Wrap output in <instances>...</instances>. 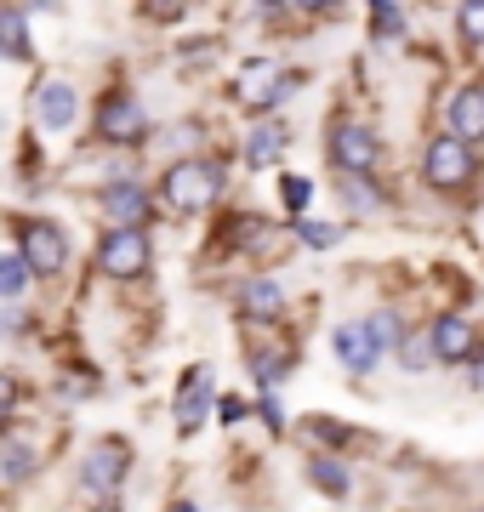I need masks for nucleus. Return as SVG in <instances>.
I'll list each match as a JSON object with an SVG mask.
<instances>
[{
	"label": "nucleus",
	"mask_w": 484,
	"mask_h": 512,
	"mask_svg": "<svg viewBox=\"0 0 484 512\" xmlns=\"http://www.w3.org/2000/svg\"><path fill=\"white\" fill-rule=\"evenodd\" d=\"M160 194H166V205L183 211V217L188 211H205V205L223 194V171L211 160H177L166 177H160Z\"/></svg>",
	"instance_id": "nucleus-1"
},
{
	"label": "nucleus",
	"mask_w": 484,
	"mask_h": 512,
	"mask_svg": "<svg viewBox=\"0 0 484 512\" xmlns=\"http://www.w3.org/2000/svg\"><path fill=\"white\" fill-rule=\"evenodd\" d=\"M97 262L114 279H143L149 274V234L143 228H109L103 245H97Z\"/></svg>",
	"instance_id": "nucleus-2"
},
{
	"label": "nucleus",
	"mask_w": 484,
	"mask_h": 512,
	"mask_svg": "<svg viewBox=\"0 0 484 512\" xmlns=\"http://www.w3.org/2000/svg\"><path fill=\"white\" fill-rule=\"evenodd\" d=\"M18 256L29 262V274H63L69 268V239H63V228L57 222H23L18 228Z\"/></svg>",
	"instance_id": "nucleus-3"
},
{
	"label": "nucleus",
	"mask_w": 484,
	"mask_h": 512,
	"mask_svg": "<svg viewBox=\"0 0 484 512\" xmlns=\"http://www.w3.org/2000/svg\"><path fill=\"white\" fill-rule=\"evenodd\" d=\"M376 131L371 126H359V120H336L331 126V160H336V171L342 177H365L376 165Z\"/></svg>",
	"instance_id": "nucleus-4"
},
{
	"label": "nucleus",
	"mask_w": 484,
	"mask_h": 512,
	"mask_svg": "<svg viewBox=\"0 0 484 512\" xmlns=\"http://www.w3.org/2000/svg\"><path fill=\"white\" fill-rule=\"evenodd\" d=\"M97 137L114 148H137L143 137H149V114H143V103L137 97H109L103 109H97Z\"/></svg>",
	"instance_id": "nucleus-5"
},
{
	"label": "nucleus",
	"mask_w": 484,
	"mask_h": 512,
	"mask_svg": "<svg viewBox=\"0 0 484 512\" xmlns=\"http://www.w3.org/2000/svg\"><path fill=\"white\" fill-rule=\"evenodd\" d=\"M126 461H131V450L120 439H103V444H92V456H86V467H80V484L92 495H109V490H120V478H126Z\"/></svg>",
	"instance_id": "nucleus-6"
},
{
	"label": "nucleus",
	"mask_w": 484,
	"mask_h": 512,
	"mask_svg": "<svg viewBox=\"0 0 484 512\" xmlns=\"http://www.w3.org/2000/svg\"><path fill=\"white\" fill-rule=\"evenodd\" d=\"M467 177H473V148L456 143V137H439V143L428 148V183L433 188H462Z\"/></svg>",
	"instance_id": "nucleus-7"
},
{
	"label": "nucleus",
	"mask_w": 484,
	"mask_h": 512,
	"mask_svg": "<svg viewBox=\"0 0 484 512\" xmlns=\"http://www.w3.org/2000/svg\"><path fill=\"white\" fill-rule=\"evenodd\" d=\"M75 114H80V97H75L69 80H46V86L35 92V120L46 131H69L75 126Z\"/></svg>",
	"instance_id": "nucleus-8"
},
{
	"label": "nucleus",
	"mask_w": 484,
	"mask_h": 512,
	"mask_svg": "<svg viewBox=\"0 0 484 512\" xmlns=\"http://www.w3.org/2000/svg\"><path fill=\"white\" fill-rule=\"evenodd\" d=\"M291 86H297V80L280 74L274 63H251V69L240 74V103H251V109H274Z\"/></svg>",
	"instance_id": "nucleus-9"
},
{
	"label": "nucleus",
	"mask_w": 484,
	"mask_h": 512,
	"mask_svg": "<svg viewBox=\"0 0 484 512\" xmlns=\"http://www.w3.org/2000/svg\"><path fill=\"white\" fill-rule=\"evenodd\" d=\"M445 126L456 143H479L484 137V92L479 86H462V92L445 103Z\"/></svg>",
	"instance_id": "nucleus-10"
},
{
	"label": "nucleus",
	"mask_w": 484,
	"mask_h": 512,
	"mask_svg": "<svg viewBox=\"0 0 484 512\" xmlns=\"http://www.w3.org/2000/svg\"><path fill=\"white\" fill-rule=\"evenodd\" d=\"M336 359L354 370V376H371L376 359H382V342H376L365 325H342V330H336Z\"/></svg>",
	"instance_id": "nucleus-11"
},
{
	"label": "nucleus",
	"mask_w": 484,
	"mask_h": 512,
	"mask_svg": "<svg viewBox=\"0 0 484 512\" xmlns=\"http://www.w3.org/2000/svg\"><path fill=\"white\" fill-rule=\"evenodd\" d=\"M103 211H109L114 228H143L149 222V194L137 183H114V188H103Z\"/></svg>",
	"instance_id": "nucleus-12"
},
{
	"label": "nucleus",
	"mask_w": 484,
	"mask_h": 512,
	"mask_svg": "<svg viewBox=\"0 0 484 512\" xmlns=\"http://www.w3.org/2000/svg\"><path fill=\"white\" fill-rule=\"evenodd\" d=\"M428 348H433V359L456 365V359H467V353H473V325H467V319H456V313H445V319L433 325Z\"/></svg>",
	"instance_id": "nucleus-13"
},
{
	"label": "nucleus",
	"mask_w": 484,
	"mask_h": 512,
	"mask_svg": "<svg viewBox=\"0 0 484 512\" xmlns=\"http://www.w3.org/2000/svg\"><path fill=\"white\" fill-rule=\"evenodd\" d=\"M205 410H211V376H205V370H188L183 393H177V427L194 433V427L205 421Z\"/></svg>",
	"instance_id": "nucleus-14"
},
{
	"label": "nucleus",
	"mask_w": 484,
	"mask_h": 512,
	"mask_svg": "<svg viewBox=\"0 0 484 512\" xmlns=\"http://www.w3.org/2000/svg\"><path fill=\"white\" fill-rule=\"evenodd\" d=\"M0 57H12V63H29L35 46H29V23H23L18 6H0Z\"/></svg>",
	"instance_id": "nucleus-15"
},
{
	"label": "nucleus",
	"mask_w": 484,
	"mask_h": 512,
	"mask_svg": "<svg viewBox=\"0 0 484 512\" xmlns=\"http://www.w3.org/2000/svg\"><path fill=\"white\" fill-rule=\"evenodd\" d=\"M280 148H285V126L280 120H262V126L245 137V160L251 165H274L280 160Z\"/></svg>",
	"instance_id": "nucleus-16"
},
{
	"label": "nucleus",
	"mask_w": 484,
	"mask_h": 512,
	"mask_svg": "<svg viewBox=\"0 0 484 512\" xmlns=\"http://www.w3.org/2000/svg\"><path fill=\"white\" fill-rule=\"evenodd\" d=\"M240 308L257 313V319H274V313L285 308V291L274 285V279H251V285L240 291Z\"/></svg>",
	"instance_id": "nucleus-17"
},
{
	"label": "nucleus",
	"mask_w": 484,
	"mask_h": 512,
	"mask_svg": "<svg viewBox=\"0 0 484 512\" xmlns=\"http://www.w3.org/2000/svg\"><path fill=\"white\" fill-rule=\"evenodd\" d=\"M29 279H35V274H29V262H23L18 251L0 256V296H23V291H29Z\"/></svg>",
	"instance_id": "nucleus-18"
},
{
	"label": "nucleus",
	"mask_w": 484,
	"mask_h": 512,
	"mask_svg": "<svg viewBox=\"0 0 484 512\" xmlns=\"http://www.w3.org/2000/svg\"><path fill=\"white\" fill-rule=\"evenodd\" d=\"M456 29H462L467 46H484V0H462L456 6Z\"/></svg>",
	"instance_id": "nucleus-19"
},
{
	"label": "nucleus",
	"mask_w": 484,
	"mask_h": 512,
	"mask_svg": "<svg viewBox=\"0 0 484 512\" xmlns=\"http://www.w3.org/2000/svg\"><path fill=\"white\" fill-rule=\"evenodd\" d=\"M342 200H348V211H376V205H382L365 177H342Z\"/></svg>",
	"instance_id": "nucleus-20"
},
{
	"label": "nucleus",
	"mask_w": 484,
	"mask_h": 512,
	"mask_svg": "<svg viewBox=\"0 0 484 512\" xmlns=\"http://www.w3.org/2000/svg\"><path fill=\"white\" fill-rule=\"evenodd\" d=\"M0 473H6V478H29V473H35V456L18 450V444H6V450H0Z\"/></svg>",
	"instance_id": "nucleus-21"
},
{
	"label": "nucleus",
	"mask_w": 484,
	"mask_h": 512,
	"mask_svg": "<svg viewBox=\"0 0 484 512\" xmlns=\"http://www.w3.org/2000/svg\"><path fill=\"white\" fill-rule=\"evenodd\" d=\"M371 23H376V35H399L405 29V18L393 12V0H371Z\"/></svg>",
	"instance_id": "nucleus-22"
},
{
	"label": "nucleus",
	"mask_w": 484,
	"mask_h": 512,
	"mask_svg": "<svg viewBox=\"0 0 484 512\" xmlns=\"http://www.w3.org/2000/svg\"><path fill=\"white\" fill-rule=\"evenodd\" d=\"M285 194V211H308V200H314V188H308V177H285L280 183Z\"/></svg>",
	"instance_id": "nucleus-23"
},
{
	"label": "nucleus",
	"mask_w": 484,
	"mask_h": 512,
	"mask_svg": "<svg viewBox=\"0 0 484 512\" xmlns=\"http://www.w3.org/2000/svg\"><path fill=\"white\" fill-rule=\"evenodd\" d=\"M314 484H319V490H331V495H342V490H348V473H342L336 461H314Z\"/></svg>",
	"instance_id": "nucleus-24"
},
{
	"label": "nucleus",
	"mask_w": 484,
	"mask_h": 512,
	"mask_svg": "<svg viewBox=\"0 0 484 512\" xmlns=\"http://www.w3.org/2000/svg\"><path fill=\"white\" fill-rule=\"evenodd\" d=\"M18 399H23L18 376H6V370H0V421H12V410H18Z\"/></svg>",
	"instance_id": "nucleus-25"
},
{
	"label": "nucleus",
	"mask_w": 484,
	"mask_h": 512,
	"mask_svg": "<svg viewBox=\"0 0 484 512\" xmlns=\"http://www.w3.org/2000/svg\"><path fill=\"white\" fill-rule=\"evenodd\" d=\"M302 239H308L314 251H325V245H336V228L331 222H302Z\"/></svg>",
	"instance_id": "nucleus-26"
},
{
	"label": "nucleus",
	"mask_w": 484,
	"mask_h": 512,
	"mask_svg": "<svg viewBox=\"0 0 484 512\" xmlns=\"http://www.w3.org/2000/svg\"><path fill=\"white\" fill-rule=\"evenodd\" d=\"M376 336V342H382V348H388V342H399V319H393V313H376L371 325H365Z\"/></svg>",
	"instance_id": "nucleus-27"
},
{
	"label": "nucleus",
	"mask_w": 484,
	"mask_h": 512,
	"mask_svg": "<svg viewBox=\"0 0 484 512\" xmlns=\"http://www.w3.org/2000/svg\"><path fill=\"white\" fill-rule=\"evenodd\" d=\"M217 410H223V421H240V416H245V404H240V399H223Z\"/></svg>",
	"instance_id": "nucleus-28"
},
{
	"label": "nucleus",
	"mask_w": 484,
	"mask_h": 512,
	"mask_svg": "<svg viewBox=\"0 0 484 512\" xmlns=\"http://www.w3.org/2000/svg\"><path fill=\"white\" fill-rule=\"evenodd\" d=\"M291 6H302V12H331L336 0H291Z\"/></svg>",
	"instance_id": "nucleus-29"
},
{
	"label": "nucleus",
	"mask_w": 484,
	"mask_h": 512,
	"mask_svg": "<svg viewBox=\"0 0 484 512\" xmlns=\"http://www.w3.org/2000/svg\"><path fill=\"white\" fill-rule=\"evenodd\" d=\"M262 6H268V12H280V6H291V0H262Z\"/></svg>",
	"instance_id": "nucleus-30"
},
{
	"label": "nucleus",
	"mask_w": 484,
	"mask_h": 512,
	"mask_svg": "<svg viewBox=\"0 0 484 512\" xmlns=\"http://www.w3.org/2000/svg\"><path fill=\"white\" fill-rule=\"evenodd\" d=\"M171 512H194V501H177V507H171Z\"/></svg>",
	"instance_id": "nucleus-31"
}]
</instances>
